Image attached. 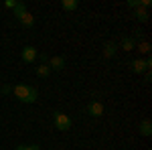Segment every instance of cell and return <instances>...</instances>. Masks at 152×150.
<instances>
[{
	"mask_svg": "<svg viewBox=\"0 0 152 150\" xmlns=\"http://www.w3.org/2000/svg\"><path fill=\"white\" fill-rule=\"evenodd\" d=\"M12 93H14V97H16L20 104H35L37 97H39V91H37L35 87L24 85V83L14 85V87H12Z\"/></svg>",
	"mask_w": 152,
	"mask_h": 150,
	"instance_id": "1",
	"label": "cell"
},
{
	"mask_svg": "<svg viewBox=\"0 0 152 150\" xmlns=\"http://www.w3.org/2000/svg\"><path fill=\"white\" fill-rule=\"evenodd\" d=\"M53 122H55V128H57V130H61V132H67V130H71V126H73L71 118L67 114H63V112H55Z\"/></svg>",
	"mask_w": 152,
	"mask_h": 150,
	"instance_id": "2",
	"label": "cell"
},
{
	"mask_svg": "<svg viewBox=\"0 0 152 150\" xmlns=\"http://www.w3.org/2000/svg\"><path fill=\"white\" fill-rule=\"evenodd\" d=\"M130 65H132V71H134V73H144V71L150 69L152 61H150V57L148 59H134Z\"/></svg>",
	"mask_w": 152,
	"mask_h": 150,
	"instance_id": "3",
	"label": "cell"
},
{
	"mask_svg": "<svg viewBox=\"0 0 152 150\" xmlns=\"http://www.w3.org/2000/svg\"><path fill=\"white\" fill-rule=\"evenodd\" d=\"M87 114L94 116V118L104 116V104H102V102H89V104H87Z\"/></svg>",
	"mask_w": 152,
	"mask_h": 150,
	"instance_id": "4",
	"label": "cell"
},
{
	"mask_svg": "<svg viewBox=\"0 0 152 150\" xmlns=\"http://www.w3.org/2000/svg\"><path fill=\"white\" fill-rule=\"evenodd\" d=\"M20 57H23V61L24 63H33V61H35L37 57H39V53H37V49L35 47H24L23 49V55H20Z\"/></svg>",
	"mask_w": 152,
	"mask_h": 150,
	"instance_id": "5",
	"label": "cell"
},
{
	"mask_svg": "<svg viewBox=\"0 0 152 150\" xmlns=\"http://www.w3.org/2000/svg\"><path fill=\"white\" fill-rule=\"evenodd\" d=\"M47 65H49V69H53V71H61L65 67V59L63 57H51Z\"/></svg>",
	"mask_w": 152,
	"mask_h": 150,
	"instance_id": "6",
	"label": "cell"
},
{
	"mask_svg": "<svg viewBox=\"0 0 152 150\" xmlns=\"http://www.w3.org/2000/svg\"><path fill=\"white\" fill-rule=\"evenodd\" d=\"M18 20H20V24H23V26H28V29H31V26L35 24V16H33L31 12H24L23 16L18 18Z\"/></svg>",
	"mask_w": 152,
	"mask_h": 150,
	"instance_id": "7",
	"label": "cell"
},
{
	"mask_svg": "<svg viewBox=\"0 0 152 150\" xmlns=\"http://www.w3.org/2000/svg\"><path fill=\"white\" fill-rule=\"evenodd\" d=\"M122 49H124V51H134V49H136V41H134L132 37H124V39H122Z\"/></svg>",
	"mask_w": 152,
	"mask_h": 150,
	"instance_id": "8",
	"label": "cell"
},
{
	"mask_svg": "<svg viewBox=\"0 0 152 150\" xmlns=\"http://www.w3.org/2000/svg\"><path fill=\"white\" fill-rule=\"evenodd\" d=\"M118 53V45L116 43H105L104 45V55L105 57H114Z\"/></svg>",
	"mask_w": 152,
	"mask_h": 150,
	"instance_id": "9",
	"label": "cell"
},
{
	"mask_svg": "<svg viewBox=\"0 0 152 150\" xmlns=\"http://www.w3.org/2000/svg\"><path fill=\"white\" fill-rule=\"evenodd\" d=\"M140 134H142V136H150V134H152L150 120H142V122H140Z\"/></svg>",
	"mask_w": 152,
	"mask_h": 150,
	"instance_id": "10",
	"label": "cell"
},
{
	"mask_svg": "<svg viewBox=\"0 0 152 150\" xmlns=\"http://www.w3.org/2000/svg\"><path fill=\"white\" fill-rule=\"evenodd\" d=\"M77 6H79L77 0H63L61 2V8L63 10H77Z\"/></svg>",
	"mask_w": 152,
	"mask_h": 150,
	"instance_id": "11",
	"label": "cell"
},
{
	"mask_svg": "<svg viewBox=\"0 0 152 150\" xmlns=\"http://www.w3.org/2000/svg\"><path fill=\"white\" fill-rule=\"evenodd\" d=\"M12 10H14V16H16V18H20L24 12H26V4H24V2H16Z\"/></svg>",
	"mask_w": 152,
	"mask_h": 150,
	"instance_id": "12",
	"label": "cell"
},
{
	"mask_svg": "<svg viewBox=\"0 0 152 150\" xmlns=\"http://www.w3.org/2000/svg\"><path fill=\"white\" fill-rule=\"evenodd\" d=\"M136 18H138L140 23H146V20H148V10H144V8H136Z\"/></svg>",
	"mask_w": 152,
	"mask_h": 150,
	"instance_id": "13",
	"label": "cell"
},
{
	"mask_svg": "<svg viewBox=\"0 0 152 150\" xmlns=\"http://www.w3.org/2000/svg\"><path fill=\"white\" fill-rule=\"evenodd\" d=\"M49 73H51L49 65H39V67H37V75H39V77H49Z\"/></svg>",
	"mask_w": 152,
	"mask_h": 150,
	"instance_id": "14",
	"label": "cell"
},
{
	"mask_svg": "<svg viewBox=\"0 0 152 150\" xmlns=\"http://www.w3.org/2000/svg\"><path fill=\"white\" fill-rule=\"evenodd\" d=\"M16 150H41V146L39 144H20V146H16Z\"/></svg>",
	"mask_w": 152,
	"mask_h": 150,
	"instance_id": "15",
	"label": "cell"
},
{
	"mask_svg": "<svg viewBox=\"0 0 152 150\" xmlns=\"http://www.w3.org/2000/svg\"><path fill=\"white\" fill-rule=\"evenodd\" d=\"M138 51L140 53H150V43L148 41H142L140 45H138Z\"/></svg>",
	"mask_w": 152,
	"mask_h": 150,
	"instance_id": "16",
	"label": "cell"
},
{
	"mask_svg": "<svg viewBox=\"0 0 152 150\" xmlns=\"http://www.w3.org/2000/svg\"><path fill=\"white\" fill-rule=\"evenodd\" d=\"M128 6H132V8H140V0H128Z\"/></svg>",
	"mask_w": 152,
	"mask_h": 150,
	"instance_id": "17",
	"label": "cell"
},
{
	"mask_svg": "<svg viewBox=\"0 0 152 150\" xmlns=\"http://www.w3.org/2000/svg\"><path fill=\"white\" fill-rule=\"evenodd\" d=\"M14 4H16L14 0H6V2H4V6H6V8H14Z\"/></svg>",
	"mask_w": 152,
	"mask_h": 150,
	"instance_id": "18",
	"label": "cell"
},
{
	"mask_svg": "<svg viewBox=\"0 0 152 150\" xmlns=\"http://www.w3.org/2000/svg\"><path fill=\"white\" fill-rule=\"evenodd\" d=\"M10 91H12L10 85H2V93H10Z\"/></svg>",
	"mask_w": 152,
	"mask_h": 150,
	"instance_id": "19",
	"label": "cell"
}]
</instances>
